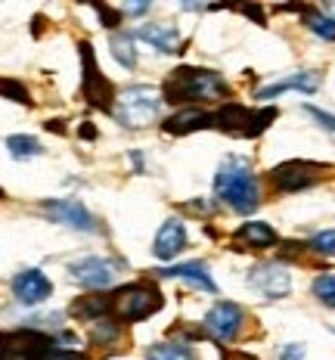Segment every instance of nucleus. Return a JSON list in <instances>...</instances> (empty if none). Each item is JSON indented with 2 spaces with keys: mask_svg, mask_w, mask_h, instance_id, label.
I'll return each mask as SVG.
<instances>
[{
  "mask_svg": "<svg viewBox=\"0 0 335 360\" xmlns=\"http://www.w3.org/2000/svg\"><path fill=\"white\" fill-rule=\"evenodd\" d=\"M230 96L227 81L218 72L208 69H174L168 75L165 87H162V100L165 103H190V100H223Z\"/></svg>",
  "mask_w": 335,
  "mask_h": 360,
  "instance_id": "nucleus-1",
  "label": "nucleus"
},
{
  "mask_svg": "<svg viewBox=\"0 0 335 360\" xmlns=\"http://www.w3.org/2000/svg\"><path fill=\"white\" fill-rule=\"evenodd\" d=\"M214 193L227 202L230 208H236L239 214H249L258 208L261 202V190H258V180L249 171V165L227 159L221 165L218 177H214Z\"/></svg>",
  "mask_w": 335,
  "mask_h": 360,
  "instance_id": "nucleus-2",
  "label": "nucleus"
},
{
  "mask_svg": "<svg viewBox=\"0 0 335 360\" xmlns=\"http://www.w3.org/2000/svg\"><path fill=\"white\" fill-rule=\"evenodd\" d=\"M162 307V292L149 283H128L112 295V314L121 323H137V320L152 317Z\"/></svg>",
  "mask_w": 335,
  "mask_h": 360,
  "instance_id": "nucleus-3",
  "label": "nucleus"
},
{
  "mask_svg": "<svg viewBox=\"0 0 335 360\" xmlns=\"http://www.w3.org/2000/svg\"><path fill=\"white\" fill-rule=\"evenodd\" d=\"M162 94L152 87H128L118 96V106L112 109L124 127H146L159 118Z\"/></svg>",
  "mask_w": 335,
  "mask_h": 360,
  "instance_id": "nucleus-4",
  "label": "nucleus"
},
{
  "mask_svg": "<svg viewBox=\"0 0 335 360\" xmlns=\"http://www.w3.org/2000/svg\"><path fill=\"white\" fill-rule=\"evenodd\" d=\"M56 345L41 329H13V333H0V360H44L47 351Z\"/></svg>",
  "mask_w": 335,
  "mask_h": 360,
  "instance_id": "nucleus-5",
  "label": "nucleus"
},
{
  "mask_svg": "<svg viewBox=\"0 0 335 360\" xmlns=\"http://www.w3.org/2000/svg\"><path fill=\"white\" fill-rule=\"evenodd\" d=\"M81 63H84V96L93 109H103V112H112L115 109V90L106 78L100 75V65H96V56H93V47L91 44H81Z\"/></svg>",
  "mask_w": 335,
  "mask_h": 360,
  "instance_id": "nucleus-6",
  "label": "nucleus"
},
{
  "mask_svg": "<svg viewBox=\"0 0 335 360\" xmlns=\"http://www.w3.org/2000/svg\"><path fill=\"white\" fill-rule=\"evenodd\" d=\"M326 165H314V162H282L270 171V180L280 193H298V190H308L314 186L320 177H323Z\"/></svg>",
  "mask_w": 335,
  "mask_h": 360,
  "instance_id": "nucleus-7",
  "label": "nucleus"
},
{
  "mask_svg": "<svg viewBox=\"0 0 335 360\" xmlns=\"http://www.w3.org/2000/svg\"><path fill=\"white\" fill-rule=\"evenodd\" d=\"M41 212L47 214L53 224H65V227L81 230V233H93V230H100L96 227V217L74 199H47V202H41Z\"/></svg>",
  "mask_w": 335,
  "mask_h": 360,
  "instance_id": "nucleus-8",
  "label": "nucleus"
},
{
  "mask_svg": "<svg viewBox=\"0 0 335 360\" xmlns=\"http://www.w3.org/2000/svg\"><path fill=\"white\" fill-rule=\"evenodd\" d=\"M69 274L74 283L87 289H109L118 276V264L109 258H81L69 264Z\"/></svg>",
  "mask_w": 335,
  "mask_h": 360,
  "instance_id": "nucleus-9",
  "label": "nucleus"
},
{
  "mask_svg": "<svg viewBox=\"0 0 335 360\" xmlns=\"http://www.w3.org/2000/svg\"><path fill=\"white\" fill-rule=\"evenodd\" d=\"M50 292H53V283L47 280L44 270H22V274L13 276V295L25 307L44 304L50 298Z\"/></svg>",
  "mask_w": 335,
  "mask_h": 360,
  "instance_id": "nucleus-10",
  "label": "nucleus"
},
{
  "mask_svg": "<svg viewBox=\"0 0 335 360\" xmlns=\"http://www.w3.org/2000/svg\"><path fill=\"white\" fill-rule=\"evenodd\" d=\"M251 289L261 292L264 298H282L289 295V289H292V276H289V270L282 264H261L251 270L249 276Z\"/></svg>",
  "mask_w": 335,
  "mask_h": 360,
  "instance_id": "nucleus-11",
  "label": "nucleus"
},
{
  "mask_svg": "<svg viewBox=\"0 0 335 360\" xmlns=\"http://www.w3.org/2000/svg\"><path fill=\"white\" fill-rule=\"evenodd\" d=\"M239 326H242V307L239 304H230V302H218L211 311H208V317H205V329L214 335V339H221V342L236 339Z\"/></svg>",
  "mask_w": 335,
  "mask_h": 360,
  "instance_id": "nucleus-12",
  "label": "nucleus"
},
{
  "mask_svg": "<svg viewBox=\"0 0 335 360\" xmlns=\"http://www.w3.org/2000/svg\"><path fill=\"white\" fill-rule=\"evenodd\" d=\"M183 245H186V227L177 221V217H171V221L162 224L159 233H155L152 252H155V258L171 261V258H177V255L183 252Z\"/></svg>",
  "mask_w": 335,
  "mask_h": 360,
  "instance_id": "nucleus-13",
  "label": "nucleus"
},
{
  "mask_svg": "<svg viewBox=\"0 0 335 360\" xmlns=\"http://www.w3.org/2000/svg\"><path fill=\"white\" fill-rule=\"evenodd\" d=\"M214 124V115H208L202 109H180L174 112L171 118H165V131L174 134V137H183V134H192V131H202V127H211Z\"/></svg>",
  "mask_w": 335,
  "mask_h": 360,
  "instance_id": "nucleus-14",
  "label": "nucleus"
},
{
  "mask_svg": "<svg viewBox=\"0 0 335 360\" xmlns=\"http://www.w3.org/2000/svg\"><path fill=\"white\" fill-rule=\"evenodd\" d=\"M133 37L152 44V47L162 50V53H177V47H180V34H177L174 25H143L133 32Z\"/></svg>",
  "mask_w": 335,
  "mask_h": 360,
  "instance_id": "nucleus-15",
  "label": "nucleus"
},
{
  "mask_svg": "<svg viewBox=\"0 0 335 360\" xmlns=\"http://www.w3.org/2000/svg\"><path fill=\"white\" fill-rule=\"evenodd\" d=\"M277 243V230L264 221H251L242 224L236 230V245H245V249H267V245Z\"/></svg>",
  "mask_w": 335,
  "mask_h": 360,
  "instance_id": "nucleus-16",
  "label": "nucleus"
},
{
  "mask_svg": "<svg viewBox=\"0 0 335 360\" xmlns=\"http://www.w3.org/2000/svg\"><path fill=\"white\" fill-rule=\"evenodd\" d=\"M317 87H320V75H317V72H298V75H292V78L280 81V84L264 87V90L258 94V100H270V96L282 94V90H304V94H314Z\"/></svg>",
  "mask_w": 335,
  "mask_h": 360,
  "instance_id": "nucleus-17",
  "label": "nucleus"
},
{
  "mask_svg": "<svg viewBox=\"0 0 335 360\" xmlns=\"http://www.w3.org/2000/svg\"><path fill=\"white\" fill-rule=\"evenodd\" d=\"M72 317H81V320H100V317H109L112 314V295H84L72 304Z\"/></svg>",
  "mask_w": 335,
  "mask_h": 360,
  "instance_id": "nucleus-18",
  "label": "nucleus"
},
{
  "mask_svg": "<svg viewBox=\"0 0 335 360\" xmlns=\"http://www.w3.org/2000/svg\"><path fill=\"white\" fill-rule=\"evenodd\" d=\"M159 276H180V280L196 283V286L205 289V292H218L214 280L208 276L205 264H199V261H192V264H180V267H165V270H159Z\"/></svg>",
  "mask_w": 335,
  "mask_h": 360,
  "instance_id": "nucleus-19",
  "label": "nucleus"
},
{
  "mask_svg": "<svg viewBox=\"0 0 335 360\" xmlns=\"http://www.w3.org/2000/svg\"><path fill=\"white\" fill-rule=\"evenodd\" d=\"M118 335H121V326H118V320H112V317H100L91 323V342L100 345V348L115 345Z\"/></svg>",
  "mask_w": 335,
  "mask_h": 360,
  "instance_id": "nucleus-20",
  "label": "nucleus"
},
{
  "mask_svg": "<svg viewBox=\"0 0 335 360\" xmlns=\"http://www.w3.org/2000/svg\"><path fill=\"white\" fill-rule=\"evenodd\" d=\"M6 149H10V155H13V159H19V162L37 159V155L44 153L41 143H37L34 137H28V134H16V137H10V140H6Z\"/></svg>",
  "mask_w": 335,
  "mask_h": 360,
  "instance_id": "nucleus-21",
  "label": "nucleus"
},
{
  "mask_svg": "<svg viewBox=\"0 0 335 360\" xmlns=\"http://www.w3.org/2000/svg\"><path fill=\"white\" fill-rule=\"evenodd\" d=\"M146 360H196V357H192L190 345L165 342V345H152V348L146 351Z\"/></svg>",
  "mask_w": 335,
  "mask_h": 360,
  "instance_id": "nucleus-22",
  "label": "nucleus"
},
{
  "mask_svg": "<svg viewBox=\"0 0 335 360\" xmlns=\"http://www.w3.org/2000/svg\"><path fill=\"white\" fill-rule=\"evenodd\" d=\"M112 56L124 65V69H133L137 65V53H133V34H112Z\"/></svg>",
  "mask_w": 335,
  "mask_h": 360,
  "instance_id": "nucleus-23",
  "label": "nucleus"
},
{
  "mask_svg": "<svg viewBox=\"0 0 335 360\" xmlns=\"http://www.w3.org/2000/svg\"><path fill=\"white\" fill-rule=\"evenodd\" d=\"M314 295L326 307H335V274H323L314 280Z\"/></svg>",
  "mask_w": 335,
  "mask_h": 360,
  "instance_id": "nucleus-24",
  "label": "nucleus"
},
{
  "mask_svg": "<svg viewBox=\"0 0 335 360\" xmlns=\"http://www.w3.org/2000/svg\"><path fill=\"white\" fill-rule=\"evenodd\" d=\"M308 25H310V32H317L320 37H326V41H335V19L320 16V13H310Z\"/></svg>",
  "mask_w": 335,
  "mask_h": 360,
  "instance_id": "nucleus-25",
  "label": "nucleus"
},
{
  "mask_svg": "<svg viewBox=\"0 0 335 360\" xmlns=\"http://www.w3.org/2000/svg\"><path fill=\"white\" fill-rule=\"evenodd\" d=\"M0 96H10V100L22 103V106H28V103H32V96H28V90L22 87L19 81H10V78H4V81H0Z\"/></svg>",
  "mask_w": 335,
  "mask_h": 360,
  "instance_id": "nucleus-26",
  "label": "nucleus"
},
{
  "mask_svg": "<svg viewBox=\"0 0 335 360\" xmlns=\"http://www.w3.org/2000/svg\"><path fill=\"white\" fill-rule=\"evenodd\" d=\"M310 249L317 255H326V258H332L335 255V230H323V233H317L310 239Z\"/></svg>",
  "mask_w": 335,
  "mask_h": 360,
  "instance_id": "nucleus-27",
  "label": "nucleus"
},
{
  "mask_svg": "<svg viewBox=\"0 0 335 360\" xmlns=\"http://www.w3.org/2000/svg\"><path fill=\"white\" fill-rule=\"evenodd\" d=\"M44 360H87L81 351H72V348H59V345H53V348L47 351V357Z\"/></svg>",
  "mask_w": 335,
  "mask_h": 360,
  "instance_id": "nucleus-28",
  "label": "nucleus"
},
{
  "mask_svg": "<svg viewBox=\"0 0 335 360\" xmlns=\"http://www.w3.org/2000/svg\"><path fill=\"white\" fill-rule=\"evenodd\" d=\"M304 112H308L310 118H314V122H320L326 127V131H335V115H326L323 109H314V106H304Z\"/></svg>",
  "mask_w": 335,
  "mask_h": 360,
  "instance_id": "nucleus-29",
  "label": "nucleus"
},
{
  "mask_svg": "<svg viewBox=\"0 0 335 360\" xmlns=\"http://www.w3.org/2000/svg\"><path fill=\"white\" fill-rule=\"evenodd\" d=\"M96 13L103 16V22H106V28H118V22H121V16H118V13H112L109 6H96Z\"/></svg>",
  "mask_w": 335,
  "mask_h": 360,
  "instance_id": "nucleus-30",
  "label": "nucleus"
},
{
  "mask_svg": "<svg viewBox=\"0 0 335 360\" xmlns=\"http://www.w3.org/2000/svg\"><path fill=\"white\" fill-rule=\"evenodd\" d=\"M280 360H304V345H286Z\"/></svg>",
  "mask_w": 335,
  "mask_h": 360,
  "instance_id": "nucleus-31",
  "label": "nucleus"
},
{
  "mask_svg": "<svg viewBox=\"0 0 335 360\" xmlns=\"http://www.w3.org/2000/svg\"><path fill=\"white\" fill-rule=\"evenodd\" d=\"M81 137H84V140H93V137H96V131H93V127L84 122V127H81Z\"/></svg>",
  "mask_w": 335,
  "mask_h": 360,
  "instance_id": "nucleus-32",
  "label": "nucleus"
},
{
  "mask_svg": "<svg viewBox=\"0 0 335 360\" xmlns=\"http://www.w3.org/2000/svg\"><path fill=\"white\" fill-rule=\"evenodd\" d=\"M0 199H4V190H0Z\"/></svg>",
  "mask_w": 335,
  "mask_h": 360,
  "instance_id": "nucleus-33",
  "label": "nucleus"
}]
</instances>
